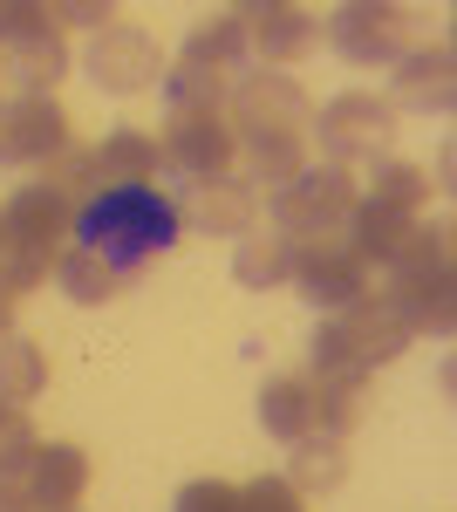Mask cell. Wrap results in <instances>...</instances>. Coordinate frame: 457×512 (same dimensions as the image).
Listing matches in <instances>:
<instances>
[{"mask_svg":"<svg viewBox=\"0 0 457 512\" xmlns=\"http://www.w3.org/2000/svg\"><path fill=\"white\" fill-rule=\"evenodd\" d=\"M328 321H335V342L348 349L355 369H382V362H396V355L410 349V328L389 315L382 294H362L355 308H342V315H328Z\"/></svg>","mask_w":457,"mask_h":512,"instance_id":"9a60e30c","label":"cell"},{"mask_svg":"<svg viewBox=\"0 0 457 512\" xmlns=\"http://www.w3.org/2000/svg\"><path fill=\"white\" fill-rule=\"evenodd\" d=\"M355 178L335 171V164H307L294 185L273 192V233L287 239H314V233H342L348 212H355Z\"/></svg>","mask_w":457,"mask_h":512,"instance_id":"277c9868","label":"cell"},{"mask_svg":"<svg viewBox=\"0 0 457 512\" xmlns=\"http://www.w3.org/2000/svg\"><path fill=\"white\" fill-rule=\"evenodd\" d=\"M41 185H48L55 198H69V205L82 212L89 198L103 192V178H96V151H76V144H69V151H55L48 171H41Z\"/></svg>","mask_w":457,"mask_h":512,"instance_id":"83f0119b","label":"cell"},{"mask_svg":"<svg viewBox=\"0 0 457 512\" xmlns=\"http://www.w3.org/2000/svg\"><path fill=\"white\" fill-rule=\"evenodd\" d=\"M226 96H232V76L212 69V62H171L164 69V103L185 110V117H226Z\"/></svg>","mask_w":457,"mask_h":512,"instance_id":"e0dca14e","label":"cell"},{"mask_svg":"<svg viewBox=\"0 0 457 512\" xmlns=\"http://www.w3.org/2000/svg\"><path fill=\"white\" fill-rule=\"evenodd\" d=\"M232 137H239V151H246V178L253 185H294L307 171V130H314V103H307V89L294 76H280V69H260V76L232 82Z\"/></svg>","mask_w":457,"mask_h":512,"instance_id":"6da1fadb","label":"cell"},{"mask_svg":"<svg viewBox=\"0 0 457 512\" xmlns=\"http://www.w3.org/2000/svg\"><path fill=\"white\" fill-rule=\"evenodd\" d=\"M307 396H314V431L321 437H348L355 424H362L369 376H307Z\"/></svg>","mask_w":457,"mask_h":512,"instance_id":"7402d4cb","label":"cell"},{"mask_svg":"<svg viewBox=\"0 0 457 512\" xmlns=\"http://www.w3.org/2000/svg\"><path fill=\"white\" fill-rule=\"evenodd\" d=\"M157 137H144V130H110L103 144H96V178L103 185H151L157 178Z\"/></svg>","mask_w":457,"mask_h":512,"instance_id":"ffe728a7","label":"cell"},{"mask_svg":"<svg viewBox=\"0 0 457 512\" xmlns=\"http://www.w3.org/2000/svg\"><path fill=\"white\" fill-rule=\"evenodd\" d=\"M294 287L321 315H342L369 294V267L348 246V233H314V239H294Z\"/></svg>","mask_w":457,"mask_h":512,"instance_id":"5b68a950","label":"cell"},{"mask_svg":"<svg viewBox=\"0 0 457 512\" xmlns=\"http://www.w3.org/2000/svg\"><path fill=\"white\" fill-rule=\"evenodd\" d=\"M7 89H14V82H7V55H0V103H7Z\"/></svg>","mask_w":457,"mask_h":512,"instance_id":"d590c367","label":"cell"},{"mask_svg":"<svg viewBox=\"0 0 457 512\" xmlns=\"http://www.w3.org/2000/svg\"><path fill=\"white\" fill-rule=\"evenodd\" d=\"M69 151V117L55 96H7L0 103V164H48Z\"/></svg>","mask_w":457,"mask_h":512,"instance_id":"8fae6325","label":"cell"},{"mask_svg":"<svg viewBox=\"0 0 457 512\" xmlns=\"http://www.w3.org/2000/svg\"><path fill=\"white\" fill-rule=\"evenodd\" d=\"M239 28H246V55H260L267 69L280 62H301L314 35H321V14L314 7H294V0H267V7H232Z\"/></svg>","mask_w":457,"mask_h":512,"instance_id":"7c38bea8","label":"cell"},{"mask_svg":"<svg viewBox=\"0 0 457 512\" xmlns=\"http://www.w3.org/2000/svg\"><path fill=\"white\" fill-rule=\"evenodd\" d=\"M307 137H321V151H328L335 171H348V164H382L389 144H396V110L382 96H369V89H348V96H335L314 117Z\"/></svg>","mask_w":457,"mask_h":512,"instance_id":"3957f363","label":"cell"},{"mask_svg":"<svg viewBox=\"0 0 457 512\" xmlns=\"http://www.w3.org/2000/svg\"><path fill=\"white\" fill-rule=\"evenodd\" d=\"M430 192H437V185H430V171H423V164H403V158H382L376 164V178H369V205H389V212H410V219H417L423 205H430Z\"/></svg>","mask_w":457,"mask_h":512,"instance_id":"d4e9b609","label":"cell"},{"mask_svg":"<svg viewBox=\"0 0 457 512\" xmlns=\"http://www.w3.org/2000/svg\"><path fill=\"white\" fill-rule=\"evenodd\" d=\"M382 301H389V315L410 328V342L417 335H437L444 342L457 328V280L451 274H389Z\"/></svg>","mask_w":457,"mask_h":512,"instance_id":"5bb4252c","label":"cell"},{"mask_svg":"<svg viewBox=\"0 0 457 512\" xmlns=\"http://www.w3.org/2000/svg\"><path fill=\"white\" fill-rule=\"evenodd\" d=\"M328 41L342 48L355 69H382V62H403L410 41H417V14L410 7H389V0H348L328 14Z\"/></svg>","mask_w":457,"mask_h":512,"instance_id":"8992f818","label":"cell"},{"mask_svg":"<svg viewBox=\"0 0 457 512\" xmlns=\"http://www.w3.org/2000/svg\"><path fill=\"white\" fill-rule=\"evenodd\" d=\"M0 512H35L28 492H21V478H0Z\"/></svg>","mask_w":457,"mask_h":512,"instance_id":"836d02e7","label":"cell"},{"mask_svg":"<svg viewBox=\"0 0 457 512\" xmlns=\"http://www.w3.org/2000/svg\"><path fill=\"white\" fill-rule=\"evenodd\" d=\"M410 226H417L410 212H389V205H369V198H355V212H348L342 233H348V246L362 253V267H389Z\"/></svg>","mask_w":457,"mask_h":512,"instance_id":"d6986e66","label":"cell"},{"mask_svg":"<svg viewBox=\"0 0 457 512\" xmlns=\"http://www.w3.org/2000/svg\"><path fill=\"white\" fill-rule=\"evenodd\" d=\"M62 512H76V506H62Z\"/></svg>","mask_w":457,"mask_h":512,"instance_id":"8d00e7d4","label":"cell"},{"mask_svg":"<svg viewBox=\"0 0 457 512\" xmlns=\"http://www.w3.org/2000/svg\"><path fill=\"white\" fill-rule=\"evenodd\" d=\"M21 492L35 512H62V506H82L89 492V451L82 444H41L21 472Z\"/></svg>","mask_w":457,"mask_h":512,"instance_id":"2e32d148","label":"cell"},{"mask_svg":"<svg viewBox=\"0 0 457 512\" xmlns=\"http://www.w3.org/2000/svg\"><path fill=\"white\" fill-rule=\"evenodd\" d=\"M239 55H246V28H239V14H205L185 41V62H212V69H239Z\"/></svg>","mask_w":457,"mask_h":512,"instance_id":"4316f807","label":"cell"},{"mask_svg":"<svg viewBox=\"0 0 457 512\" xmlns=\"http://www.w3.org/2000/svg\"><path fill=\"white\" fill-rule=\"evenodd\" d=\"M178 205V226H198V233H219V239H239L253 233V219H260V185L253 178H191L185 198H171Z\"/></svg>","mask_w":457,"mask_h":512,"instance_id":"30bf717a","label":"cell"},{"mask_svg":"<svg viewBox=\"0 0 457 512\" xmlns=\"http://www.w3.org/2000/svg\"><path fill=\"white\" fill-rule=\"evenodd\" d=\"M82 69H89V82H96V89H110V96H137V89L164 82V55H157V41L144 35V28L110 21V28H96V35H89Z\"/></svg>","mask_w":457,"mask_h":512,"instance_id":"52a82bcc","label":"cell"},{"mask_svg":"<svg viewBox=\"0 0 457 512\" xmlns=\"http://www.w3.org/2000/svg\"><path fill=\"white\" fill-rule=\"evenodd\" d=\"M157 158L185 178H226L232 158H239V137H232L226 117H185L171 110L164 117V137H157Z\"/></svg>","mask_w":457,"mask_h":512,"instance_id":"9c48e42d","label":"cell"},{"mask_svg":"<svg viewBox=\"0 0 457 512\" xmlns=\"http://www.w3.org/2000/svg\"><path fill=\"white\" fill-rule=\"evenodd\" d=\"M171 512H239V485H226V478H191Z\"/></svg>","mask_w":457,"mask_h":512,"instance_id":"4dcf8cb0","label":"cell"},{"mask_svg":"<svg viewBox=\"0 0 457 512\" xmlns=\"http://www.w3.org/2000/svg\"><path fill=\"white\" fill-rule=\"evenodd\" d=\"M110 0H55V28H110Z\"/></svg>","mask_w":457,"mask_h":512,"instance_id":"d6a6232c","label":"cell"},{"mask_svg":"<svg viewBox=\"0 0 457 512\" xmlns=\"http://www.w3.org/2000/svg\"><path fill=\"white\" fill-rule=\"evenodd\" d=\"M389 274H451V226H410L403 246H396V260H389Z\"/></svg>","mask_w":457,"mask_h":512,"instance_id":"f1b7e54d","label":"cell"},{"mask_svg":"<svg viewBox=\"0 0 457 512\" xmlns=\"http://www.w3.org/2000/svg\"><path fill=\"white\" fill-rule=\"evenodd\" d=\"M260 424H267V437H280V444H301V437L314 431L307 376H273L267 390H260Z\"/></svg>","mask_w":457,"mask_h":512,"instance_id":"603a6c76","label":"cell"},{"mask_svg":"<svg viewBox=\"0 0 457 512\" xmlns=\"http://www.w3.org/2000/svg\"><path fill=\"white\" fill-rule=\"evenodd\" d=\"M232 274H239V287H260V294L287 287V280H294V239H287V233H260V226L239 233Z\"/></svg>","mask_w":457,"mask_h":512,"instance_id":"ac0fdd59","label":"cell"},{"mask_svg":"<svg viewBox=\"0 0 457 512\" xmlns=\"http://www.w3.org/2000/svg\"><path fill=\"white\" fill-rule=\"evenodd\" d=\"M178 233H185V226H178L171 192H157V185H103V192L76 212L69 246L96 253V260H103L110 274H123V287H130L151 260H164V253L178 246Z\"/></svg>","mask_w":457,"mask_h":512,"instance_id":"7a4b0ae2","label":"cell"},{"mask_svg":"<svg viewBox=\"0 0 457 512\" xmlns=\"http://www.w3.org/2000/svg\"><path fill=\"white\" fill-rule=\"evenodd\" d=\"M48 390V355L28 335H0V396L7 403H35Z\"/></svg>","mask_w":457,"mask_h":512,"instance_id":"484cf974","label":"cell"},{"mask_svg":"<svg viewBox=\"0 0 457 512\" xmlns=\"http://www.w3.org/2000/svg\"><path fill=\"white\" fill-rule=\"evenodd\" d=\"M348 478V437H321V431H307L301 444H294V465H287V485L294 492H335Z\"/></svg>","mask_w":457,"mask_h":512,"instance_id":"44dd1931","label":"cell"},{"mask_svg":"<svg viewBox=\"0 0 457 512\" xmlns=\"http://www.w3.org/2000/svg\"><path fill=\"white\" fill-rule=\"evenodd\" d=\"M239 512H301V492L287 478H253L239 485Z\"/></svg>","mask_w":457,"mask_h":512,"instance_id":"1f68e13d","label":"cell"},{"mask_svg":"<svg viewBox=\"0 0 457 512\" xmlns=\"http://www.w3.org/2000/svg\"><path fill=\"white\" fill-rule=\"evenodd\" d=\"M0 233H7V246H21V253H35V260L55 267V253L69 246V233H76V205L55 198L35 178V185H21V192L0 205Z\"/></svg>","mask_w":457,"mask_h":512,"instance_id":"ba28073f","label":"cell"},{"mask_svg":"<svg viewBox=\"0 0 457 512\" xmlns=\"http://www.w3.org/2000/svg\"><path fill=\"white\" fill-rule=\"evenodd\" d=\"M41 35H55V7H41V0H0V55L21 48V41H41Z\"/></svg>","mask_w":457,"mask_h":512,"instance_id":"f546056e","label":"cell"},{"mask_svg":"<svg viewBox=\"0 0 457 512\" xmlns=\"http://www.w3.org/2000/svg\"><path fill=\"white\" fill-rule=\"evenodd\" d=\"M14 308H21V294L0 280V335H14Z\"/></svg>","mask_w":457,"mask_h":512,"instance_id":"e575fe53","label":"cell"},{"mask_svg":"<svg viewBox=\"0 0 457 512\" xmlns=\"http://www.w3.org/2000/svg\"><path fill=\"white\" fill-rule=\"evenodd\" d=\"M396 103L417 110V117H451V103H457L451 41H423V48H410V55L396 62ZM396 103H389V110H396Z\"/></svg>","mask_w":457,"mask_h":512,"instance_id":"4fadbf2b","label":"cell"},{"mask_svg":"<svg viewBox=\"0 0 457 512\" xmlns=\"http://www.w3.org/2000/svg\"><path fill=\"white\" fill-rule=\"evenodd\" d=\"M48 274L62 280V294H69V301H82V308H103V301H116V294H123V274H110V267H103L96 253H82V246H62Z\"/></svg>","mask_w":457,"mask_h":512,"instance_id":"cb8c5ba5","label":"cell"}]
</instances>
